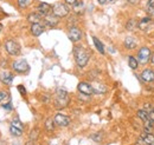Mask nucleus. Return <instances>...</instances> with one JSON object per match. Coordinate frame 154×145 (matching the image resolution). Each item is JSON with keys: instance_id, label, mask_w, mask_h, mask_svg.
I'll return each instance as SVG.
<instances>
[{"instance_id": "1", "label": "nucleus", "mask_w": 154, "mask_h": 145, "mask_svg": "<svg viewBox=\"0 0 154 145\" xmlns=\"http://www.w3.org/2000/svg\"><path fill=\"white\" fill-rule=\"evenodd\" d=\"M74 55H75L76 64L79 67H84L88 64L89 58H90L89 52L83 46H75V49H74Z\"/></svg>"}, {"instance_id": "2", "label": "nucleus", "mask_w": 154, "mask_h": 145, "mask_svg": "<svg viewBox=\"0 0 154 145\" xmlns=\"http://www.w3.org/2000/svg\"><path fill=\"white\" fill-rule=\"evenodd\" d=\"M70 99H69V94L68 92L63 89H59L56 92V98H55V106L57 109H63L65 106H68Z\"/></svg>"}, {"instance_id": "3", "label": "nucleus", "mask_w": 154, "mask_h": 145, "mask_svg": "<svg viewBox=\"0 0 154 145\" xmlns=\"http://www.w3.org/2000/svg\"><path fill=\"white\" fill-rule=\"evenodd\" d=\"M52 13L54 16H56L58 18H63L65 16L69 14V8L65 4H62V2H57L54 7H52Z\"/></svg>"}, {"instance_id": "4", "label": "nucleus", "mask_w": 154, "mask_h": 145, "mask_svg": "<svg viewBox=\"0 0 154 145\" xmlns=\"http://www.w3.org/2000/svg\"><path fill=\"white\" fill-rule=\"evenodd\" d=\"M152 58V52L149 50V47L147 46H143L140 49L139 53H137V59H139V63L140 64H147L149 61V59Z\"/></svg>"}, {"instance_id": "5", "label": "nucleus", "mask_w": 154, "mask_h": 145, "mask_svg": "<svg viewBox=\"0 0 154 145\" xmlns=\"http://www.w3.org/2000/svg\"><path fill=\"white\" fill-rule=\"evenodd\" d=\"M5 50L10 55H18L20 53V45L14 40H7L5 43Z\"/></svg>"}, {"instance_id": "6", "label": "nucleus", "mask_w": 154, "mask_h": 145, "mask_svg": "<svg viewBox=\"0 0 154 145\" xmlns=\"http://www.w3.org/2000/svg\"><path fill=\"white\" fill-rule=\"evenodd\" d=\"M29 64L26 63V60L24 59H20V60H17L13 63V70L18 73H25L29 71Z\"/></svg>"}, {"instance_id": "7", "label": "nucleus", "mask_w": 154, "mask_h": 145, "mask_svg": "<svg viewBox=\"0 0 154 145\" xmlns=\"http://www.w3.org/2000/svg\"><path fill=\"white\" fill-rule=\"evenodd\" d=\"M77 89H78V91H79L82 94H85V96H91L93 93H95V92H94V89H93V86H91L90 84L85 83V81L79 83L78 86H77Z\"/></svg>"}, {"instance_id": "8", "label": "nucleus", "mask_w": 154, "mask_h": 145, "mask_svg": "<svg viewBox=\"0 0 154 145\" xmlns=\"http://www.w3.org/2000/svg\"><path fill=\"white\" fill-rule=\"evenodd\" d=\"M70 122H71V119L68 116H64L62 113H57L55 116V123L57 124L58 126H62V127L68 126L70 124Z\"/></svg>"}, {"instance_id": "9", "label": "nucleus", "mask_w": 154, "mask_h": 145, "mask_svg": "<svg viewBox=\"0 0 154 145\" xmlns=\"http://www.w3.org/2000/svg\"><path fill=\"white\" fill-rule=\"evenodd\" d=\"M37 10H38V13L40 16L46 17V16H49L50 12L52 11V7H51V5H49L48 2H40L38 5V7H37Z\"/></svg>"}, {"instance_id": "10", "label": "nucleus", "mask_w": 154, "mask_h": 145, "mask_svg": "<svg viewBox=\"0 0 154 145\" xmlns=\"http://www.w3.org/2000/svg\"><path fill=\"white\" fill-rule=\"evenodd\" d=\"M69 38H70V40L74 41V43L79 41V40L82 39V32H81V30L75 27V26L71 27L70 31H69Z\"/></svg>"}, {"instance_id": "11", "label": "nucleus", "mask_w": 154, "mask_h": 145, "mask_svg": "<svg viewBox=\"0 0 154 145\" xmlns=\"http://www.w3.org/2000/svg\"><path fill=\"white\" fill-rule=\"evenodd\" d=\"M141 78H142V80L146 81V83H151V81H153L154 80L153 70H151V69H146V70H143L142 73H141Z\"/></svg>"}, {"instance_id": "12", "label": "nucleus", "mask_w": 154, "mask_h": 145, "mask_svg": "<svg viewBox=\"0 0 154 145\" xmlns=\"http://www.w3.org/2000/svg\"><path fill=\"white\" fill-rule=\"evenodd\" d=\"M0 79H1L2 83L7 84V85H11L12 81H13V75H12V73H10L8 71H2V72L0 73Z\"/></svg>"}, {"instance_id": "13", "label": "nucleus", "mask_w": 154, "mask_h": 145, "mask_svg": "<svg viewBox=\"0 0 154 145\" xmlns=\"http://www.w3.org/2000/svg\"><path fill=\"white\" fill-rule=\"evenodd\" d=\"M31 32L35 37H39L43 32H44V26L39 22H36V24H32L31 26Z\"/></svg>"}, {"instance_id": "14", "label": "nucleus", "mask_w": 154, "mask_h": 145, "mask_svg": "<svg viewBox=\"0 0 154 145\" xmlns=\"http://www.w3.org/2000/svg\"><path fill=\"white\" fill-rule=\"evenodd\" d=\"M152 25V19L151 18H142L140 21H139V25H137V27L140 28V30H142V31H146V30H148V27Z\"/></svg>"}, {"instance_id": "15", "label": "nucleus", "mask_w": 154, "mask_h": 145, "mask_svg": "<svg viewBox=\"0 0 154 145\" xmlns=\"http://www.w3.org/2000/svg\"><path fill=\"white\" fill-rule=\"evenodd\" d=\"M58 17L56 16H46L45 17V24L50 27H55L56 25L58 24Z\"/></svg>"}, {"instance_id": "16", "label": "nucleus", "mask_w": 154, "mask_h": 145, "mask_svg": "<svg viewBox=\"0 0 154 145\" xmlns=\"http://www.w3.org/2000/svg\"><path fill=\"white\" fill-rule=\"evenodd\" d=\"M125 46L127 49H131V50L135 49L136 47V41H135L134 38L133 37H127L126 40H125Z\"/></svg>"}, {"instance_id": "17", "label": "nucleus", "mask_w": 154, "mask_h": 145, "mask_svg": "<svg viewBox=\"0 0 154 145\" xmlns=\"http://www.w3.org/2000/svg\"><path fill=\"white\" fill-rule=\"evenodd\" d=\"M136 113H137V117H139L142 122H145V123H146V122H151V120H149V114H148L147 111H145V110L142 109V110H139Z\"/></svg>"}, {"instance_id": "18", "label": "nucleus", "mask_w": 154, "mask_h": 145, "mask_svg": "<svg viewBox=\"0 0 154 145\" xmlns=\"http://www.w3.org/2000/svg\"><path fill=\"white\" fill-rule=\"evenodd\" d=\"M93 41H94V45H95V47H96L97 51H98L100 53L104 55V46H103V44L97 39L96 37H93Z\"/></svg>"}, {"instance_id": "19", "label": "nucleus", "mask_w": 154, "mask_h": 145, "mask_svg": "<svg viewBox=\"0 0 154 145\" xmlns=\"http://www.w3.org/2000/svg\"><path fill=\"white\" fill-rule=\"evenodd\" d=\"M93 89H94V92L98 93V94H103L107 92V87L103 84H95V85H93Z\"/></svg>"}, {"instance_id": "20", "label": "nucleus", "mask_w": 154, "mask_h": 145, "mask_svg": "<svg viewBox=\"0 0 154 145\" xmlns=\"http://www.w3.org/2000/svg\"><path fill=\"white\" fill-rule=\"evenodd\" d=\"M40 19H42V16H40L39 13H31V14H29V17H27V20H29L30 22H32V24L39 22Z\"/></svg>"}, {"instance_id": "21", "label": "nucleus", "mask_w": 154, "mask_h": 145, "mask_svg": "<svg viewBox=\"0 0 154 145\" xmlns=\"http://www.w3.org/2000/svg\"><path fill=\"white\" fill-rule=\"evenodd\" d=\"M55 119H52V118H49V119H46V122H45V129H46V131H49V132H51V131H54L55 130Z\"/></svg>"}, {"instance_id": "22", "label": "nucleus", "mask_w": 154, "mask_h": 145, "mask_svg": "<svg viewBox=\"0 0 154 145\" xmlns=\"http://www.w3.org/2000/svg\"><path fill=\"white\" fill-rule=\"evenodd\" d=\"M142 139H143L145 145H154V136L151 133H147L146 136H143Z\"/></svg>"}, {"instance_id": "23", "label": "nucleus", "mask_w": 154, "mask_h": 145, "mask_svg": "<svg viewBox=\"0 0 154 145\" xmlns=\"http://www.w3.org/2000/svg\"><path fill=\"white\" fill-rule=\"evenodd\" d=\"M10 132H11V135L14 136V137H20V136L23 135V130H21V129H18V127H16V126H13V125L10 126Z\"/></svg>"}, {"instance_id": "24", "label": "nucleus", "mask_w": 154, "mask_h": 145, "mask_svg": "<svg viewBox=\"0 0 154 145\" xmlns=\"http://www.w3.org/2000/svg\"><path fill=\"white\" fill-rule=\"evenodd\" d=\"M137 25H139V21H136L135 19H131V20L127 22V30L133 31V30H135V28L137 27Z\"/></svg>"}, {"instance_id": "25", "label": "nucleus", "mask_w": 154, "mask_h": 145, "mask_svg": "<svg viewBox=\"0 0 154 145\" xmlns=\"http://www.w3.org/2000/svg\"><path fill=\"white\" fill-rule=\"evenodd\" d=\"M128 64H129V66H131L132 70H135V69L137 67V65H139V61L135 59L134 57L129 55V58H128Z\"/></svg>"}, {"instance_id": "26", "label": "nucleus", "mask_w": 154, "mask_h": 145, "mask_svg": "<svg viewBox=\"0 0 154 145\" xmlns=\"http://www.w3.org/2000/svg\"><path fill=\"white\" fill-rule=\"evenodd\" d=\"M6 100H10V94L5 91H0V104L5 103Z\"/></svg>"}, {"instance_id": "27", "label": "nucleus", "mask_w": 154, "mask_h": 145, "mask_svg": "<svg viewBox=\"0 0 154 145\" xmlns=\"http://www.w3.org/2000/svg\"><path fill=\"white\" fill-rule=\"evenodd\" d=\"M31 1H32V0H17L18 6H19L20 8H25V7H27V6L31 4Z\"/></svg>"}, {"instance_id": "28", "label": "nucleus", "mask_w": 154, "mask_h": 145, "mask_svg": "<svg viewBox=\"0 0 154 145\" xmlns=\"http://www.w3.org/2000/svg\"><path fill=\"white\" fill-rule=\"evenodd\" d=\"M11 125H13V126L18 127V129H21V130L24 129V126H23V123L20 122V120H19V118H17V117H16V118H14V119L12 120V123H11Z\"/></svg>"}, {"instance_id": "29", "label": "nucleus", "mask_w": 154, "mask_h": 145, "mask_svg": "<svg viewBox=\"0 0 154 145\" xmlns=\"http://www.w3.org/2000/svg\"><path fill=\"white\" fill-rule=\"evenodd\" d=\"M38 135H39L38 129H35V130H32V131H31V135H30V138H31V141H36V139H37V137H38Z\"/></svg>"}, {"instance_id": "30", "label": "nucleus", "mask_w": 154, "mask_h": 145, "mask_svg": "<svg viewBox=\"0 0 154 145\" xmlns=\"http://www.w3.org/2000/svg\"><path fill=\"white\" fill-rule=\"evenodd\" d=\"M147 11L153 13L154 12V0H148V4H147Z\"/></svg>"}, {"instance_id": "31", "label": "nucleus", "mask_w": 154, "mask_h": 145, "mask_svg": "<svg viewBox=\"0 0 154 145\" xmlns=\"http://www.w3.org/2000/svg\"><path fill=\"white\" fill-rule=\"evenodd\" d=\"M2 108L5 110H12V104L8 102V103H6V104H2Z\"/></svg>"}, {"instance_id": "32", "label": "nucleus", "mask_w": 154, "mask_h": 145, "mask_svg": "<svg viewBox=\"0 0 154 145\" xmlns=\"http://www.w3.org/2000/svg\"><path fill=\"white\" fill-rule=\"evenodd\" d=\"M18 91H19L21 94H26V90H25V87H24L23 85H19V86H18Z\"/></svg>"}, {"instance_id": "33", "label": "nucleus", "mask_w": 154, "mask_h": 145, "mask_svg": "<svg viewBox=\"0 0 154 145\" xmlns=\"http://www.w3.org/2000/svg\"><path fill=\"white\" fill-rule=\"evenodd\" d=\"M148 114H149V120H151L152 123H154V108L152 109V111H151Z\"/></svg>"}, {"instance_id": "34", "label": "nucleus", "mask_w": 154, "mask_h": 145, "mask_svg": "<svg viewBox=\"0 0 154 145\" xmlns=\"http://www.w3.org/2000/svg\"><path fill=\"white\" fill-rule=\"evenodd\" d=\"M91 138H93V139H95L96 142H98V141L101 139V133H96V135H93V136H91Z\"/></svg>"}, {"instance_id": "35", "label": "nucleus", "mask_w": 154, "mask_h": 145, "mask_svg": "<svg viewBox=\"0 0 154 145\" xmlns=\"http://www.w3.org/2000/svg\"><path fill=\"white\" fill-rule=\"evenodd\" d=\"M77 1H78V0H65V2H66L68 5H71V6H74Z\"/></svg>"}, {"instance_id": "36", "label": "nucleus", "mask_w": 154, "mask_h": 145, "mask_svg": "<svg viewBox=\"0 0 154 145\" xmlns=\"http://www.w3.org/2000/svg\"><path fill=\"white\" fill-rule=\"evenodd\" d=\"M112 0H98V4H101V5H106V4H108V2H110Z\"/></svg>"}, {"instance_id": "37", "label": "nucleus", "mask_w": 154, "mask_h": 145, "mask_svg": "<svg viewBox=\"0 0 154 145\" xmlns=\"http://www.w3.org/2000/svg\"><path fill=\"white\" fill-rule=\"evenodd\" d=\"M128 2H129V4H132V5H136V4H139V2H140V0H128Z\"/></svg>"}, {"instance_id": "38", "label": "nucleus", "mask_w": 154, "mask_h": 145, "mask_svg": "<svg viewBox=\"0 0 154 145\" xmlns=\"http://www.w3.org/2000/svg\"><path fill=\"white\" fill-rule=\"evenodd\" d=\"M151 60H152V63L154 64V52L152 53V58H151Z\"/></svg>"}, {"instance_id": "39", "label": "nucleus", "mask_w": 154, "mask_h": 145, "mask_svg": "<svg viewBox=\"0 0 154 145\" xmlns=\"http://www.w3.org/2000/svg\"><path fill=\"white\" fill-rule=\"evenodd\" d=\"M1 28H2V26H1V25H0V32H1Z\"/></svg>"}]
</instances>
